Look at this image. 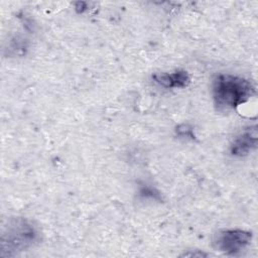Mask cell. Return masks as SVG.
Returning <instances> with one entry per match:
<instances>
[{
  "mask_svg": "<svg viewBox=\"0 0 258 258\" xmlns=\"http://www.w3.org/2000/svg\"><path fill=\"white\" fill-rule=\"evenodd\" d=\"M215 104L222 109H236L248 102L256 93L254 85L247 79L230 74H220L213 82Z\"/></svg>",
  "mask_w": 258,
  "mask_h": 258,
  "instance_id": "6da1fadb",
  "label": "cell"
},
{
  "mask_svg": "<svg viewBox=\"0 0 258 258\" xmlns=\"http://www.w3.org/2000/svg\"><path fill=\"white\" fill-rule=\"evenodd\" d=\"M40 241V231L31 220L14 218L4 226L1 235V256H14L34 247Z\"/></svg>",
  "mask_w": 258,
  "mask_h": 258,
  "instance_id": "7a4b0ae2",
  "label": "cell"
},
{
  "mask_svg": "<svg viewBox=\"0 0 258 258\" xmlns=\"http://www.w3.org/2000/svg\"><path fill=\"white\" fill-rule=\"evenodd\" d=\"M251 232L241 229H230L218 232L214 238V246L226 255H236L245 250L251 243Z\"/></svg>",
  "mask_w": 258,
  "mask_h": 258,
  "instance_id": "3957f363",
  "label": "cell"
},
{
  "mask_svg": "<svg viewBox=\"0 0 258 258\" xmlns=\"http://www.w3.org/2000/svg\"><path fill=\"white\" fill-rule=\"evenodd\" d=\"M257 147V129L256 126L248 128L237 136L232 145L231 153L235 156H245L251 153Z\"/></svg>",
  "mask_w": 258,
  "mask_h": 258,
  "instance_id": "277c9868",
  "label": "cell"
},
{
  "mask_svg": "<svg viewBox=\"0 0 258 258\" xmlns=\"http://www.w3.org/2000/svg\"><path fill=\"white\" fill-rule=\"evenodd\" d=\"M154 80L164 88H183L190 83V77L185 71H176L171 74H158L154 76Z\"/></svg>",
  "mask_w": 258,
  "mask_h": 258,
  "instance_id": "5b68a950",
  "label": "cell"
}]
</instances>
